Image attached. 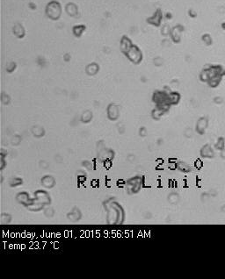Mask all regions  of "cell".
Returning <instances> with one entry per match:
<instances>
[{"instance_id":"6da1fadb","label":"cell","mask_w":225,"mask_h":279,"mask_svg":"<svg viewBox=\"0 0 225 279\" xmlns=\"http://www.w3.org/2000/svg\"><path fill=\"white\" fill-rule=\"evenodd\" d=\"M223 212H224V213H225V205H224V206L223 207Z\"/></svg>"}]
</instances>
